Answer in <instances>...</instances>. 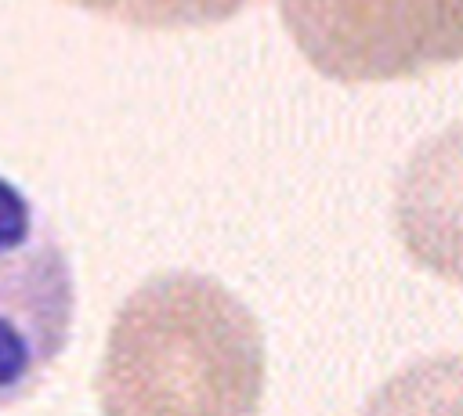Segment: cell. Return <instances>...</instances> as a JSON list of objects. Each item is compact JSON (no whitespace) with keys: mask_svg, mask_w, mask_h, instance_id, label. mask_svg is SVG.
Wrapping results in <instances>:
<instances>
[{"mask_svg":"<svg viewBox=\"0 0 463 416\" xmlns=\"http://www.w3.org/2000/svg\"><path fill=\"white\" fill-rule=\"evenodd\" d=\"M394 232L423 271L463 286V119L409 156L394 184Z\"/></svg>","mask_w":463,"mask_h":416,"instance_id":"cell-4","label":"cell"},{"mask_svg":"<svg viewBox=\"0 0 463 416\" xmlns=\"http://www.w3.org/2000/svg\"><path fill=\"white\" fill-rule=\"evenodd\" d=\"M76 282L51 221L0 174V409L25 402L72 336Z\"/></svg>","mask_w":463,"mask_h":416,"instance_id":"cell-3","label":"cell"},{"mask_svg":"<svg viewBox=\"0 0 463 416\" xmlns=\"http://www.w3.org/2000/svg\"><path fill=\"white\" fill-rule=\"evenodd\" d=\"M307 65L336 83L416 80L463 61V0H275Z\"/></svg>","mask_w":463,"mask_h":416,"instance_id":"cell-2","label":"cell"},{"mask_svg":"<svg viewBox=\"0 0 463 416\" xmlns=\"http://www.w3.org/2000/svg\"><path fill=\"white\" fill-rule=\"evenodd\" d=\"M362 416H463V355H430L394 373Z\"/></svg>","mask_w":463,"mask_h":416,"instance_id":"cell-5","label":"cell"},{"mask_svg":"<svg viewBox=\"0 0 463 416\" xmlns=\"http://www.w3.org/2000/svg\"><path fill=\"white\" fill-rule=\"evenodd\" d=\"M137 29H203L246 11L253 0H65Z\"/></svg>","mask_w":463,"mask_h":416,"instance_id":"cell-6","label":"cell"},{"mask_svg":"<svg viewBox=\"0 0 463 416\" xmlns=\"http://www.w3.org/2000/svg\"><path fill=\"white\" fill-rule=\"evenodd\" d=\"M264 333L217 279L163 271L116 311L98 365L101 416H260Z\"/></svg>","mask_w":463,"mask_h":416,"instance_id":"cell-1","label":"cell"}]
</instances>
